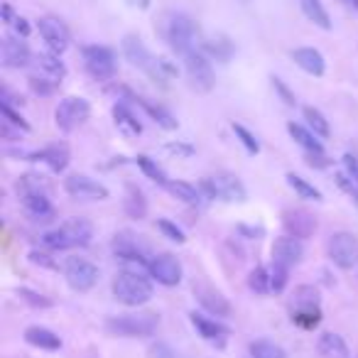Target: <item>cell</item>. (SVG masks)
Instances as JSON below:
<instances>
[{
  "label": "cell",
  "instance_id": "cell-53",
  "mask_svg": "<svg viewBox=\"0 0 358 358\" xmlns=\"http://www.w3.org/2000/svg\"><path fill=\"white\" fill-rule=\"evenodd\" d=\"M30 260L35 265H47V268H55V263H52V260L47 258L45 253H37V250H32V253H30Z\"/></svg>",
  "mask_w": 358,
  "mask_h": 358
},
{
  "label": "cell",
  "instance_id": "cell-34",
  "mask_svg": "<svg viewBox=\"0 0 358 358\" xmlns=\"http://www.w3.org/2000/svg\"><path fill=\"white\" fill-rule=\"evenodd\" d=\"M138 103L143 106L145 110H148V115L155 120V123L159 125V128H164V130H177V118H174L172 113H169L167 108H162V106H152V103H148V101H143V99H138Z\"/></svg>",
  "mask_w": 358,
  "mask_h": 358
},
{
  "label": "cell",
  "instance_id": "cell-44",
  "mask_svg": "<svg viewBox=\"0 0 358 358\" xmlns=\"http://www.w3.org/2000/svg\"><path fill=\"white\" fill-rule=\"evenodd\" d=\"M287 275H289V268L273 263V268H270V287H273V292H282L285 285H287Z\"/></svg>",
  "mask_w": 358,
  "mask_h": 358
},
{
  "label": "cell",
  "instance_id": "cell-5",
  "mask_svg": "<svg viewBox=\"0 0 358 358\" xmlns=\"http://www.w3.org/2000/svg\"><path fill=\"white\" fill-rule=\"evenodd\" d=\"M120 50H123V57L135 66L140 69L143 74H148L155 84H167V71H164V64L162 59H155L150 55V50L145 47V42L140 40L138 35H125L123 42H120Z\"/></svg>",
  "mask_w": 358,
  "mask_h": 358
},
{
  "label": "cell",
  "instance_id": "cell-55",
  "mask_svg": "<svg viewBox=\"0 0 358 358\" xmlns=\"http://www.w3.org/2000/svg\"><path fill=\"white\" fill-rule=\"evenodd\" d=\"M3 20L10 22V25L17 20V17H13V8H10V6H3Z\"/></svg>",
  "mask_w": 358,
  "mask_h": 358
},
{
  "label": "cell",
  "instance_id": "cell-42",
  "mask_svg": "<svg viewBox=\"0 0 358 358\" xmlns=\"http://www.w3.org/2000/svg\"><path fill=\"white\" fill-rule=\"evenodd\" d=\"M17 297H20L25 304H30V307H35V309H50L52 304H55L50 297H45V294L35 292V289H27V287L17 289Z\"/></svg>",
  "mask_w": 358,
  "mask_h": 358
},
{
  "label": "cell",
  "instance_id": "cell-18",
  "mask_svg": "<svg viewBox=\"0 0 358 358\" xmlns=\"http://www.w3.org/2000/svg\"><path fill=\"white\" fill-rule=\"evenodd\" d=\"M69 159H71V152L64 143H52L47 148H42L40 152H30V162H45L52 172H64L69 167Z\"/></svg>",
  "mask_w": 358,
  "mask_h": 358
},
{
  "label": "cell",
  "instance_id": "cell-33",
  "mask_svg": "<svg viewBox=\"0 0 358 358\" xmlns=\"http://www.w3.org/2000/svg\"><path fill=\"white\" fill-rule=\"evenodd\" d=\"M302 115H304V120H307V128L314 130L319 138H329V135H331V125H329L327 115H324L319 108H314V106H307V108L302 110Z\"/></svg>",
  "mask_w": 358,
  "mask_h": 358
},
{
  "label": "cell",
  "instance_id": "cell-27",
  "mask_svg": "<svg viewBox=\"0 0 358 358\" xmlns=\"http://www.w3.org/2000/svg\"><path fill=\"white\" fill-rule=\"evenodd\" d=\"M287 133L292 135L294 143L302 145L304 152H324L322 140H319V135L314 133V130L304 128V125H299V123H287Z\"/></svg>",
  "mask_w": 358,
  "mask_h": 358
},
{
  "label": "cell",
  "instance_id": "cell-14",
  "mask_svg": "<svg viewBox=\"0 0 358 358\" xmlns=\"http://www.w3.org/2000/svg\"><path fill=\"white\" fill-rule=\"evenodd\" d=\"M37 30H40V37L45 40V45L50 47V52H55V55L66 52V47H69V42H71V35L62 20H57V17H52V15L40 17V20H37Z\"/></svg>",
  "mask_w": 358,
  "mask_h": 358
},
{
  "label": "cell",
  "instance_id": "cell-31",
  "mask_svg": "<svg viewBox=\"0 0 358 358\" xmlns=\"http://www.w3.org/2000/svg\"><path fill=\"white\" fill-rule=\"evenodd\" d=\"M322 294L314 285H299L292 294V309H319Z\"/></svg>",
  "mask_w": 358,
  "mask_h": 358
},
{
  "label": "cell",
  "instance_id": "cell-1",
  "mask_svg": "<svg viewBox=\"0 0 358 358\" xmlns=\"http://www.w3.org/2000/svg\"><path fill=\"white\" fill-rule=\"evenodd\" d=\"M94 238V226L86 219H69L55 231H47L42 236V243L52 250H71V248H86Z\"/></svg>",
  "mask_w": 358,
  "mask_h": 358
},
{
  "label": "cell",
  "instance_id": "cell-49",
  "mask_svg": "<svg viewBox=\"0 0 358 358\" xmlns=\"http://www.w3.org/2000/svg\"><path fill=\"white\" fill-rule=\"evenodd\" d=\"M150 353H152V358H182L169 343H155Z\"/></svg>",
  "mask_w": 358,
  "mask_h": 358
},
{
  "label": "cell",
  "instance_id": "cell-57",
  "mask_svg": "<svg viewBox=\"0 0 358 358\" xmlns=\"http://www.w3.org/2000/svg\"><path fill=\"white\" fill-rule=\"evenodd\" d=\"M346 3H348V8H353V10L358 13V0H346Z\"/></svg>",
  "mask_w": 358,
  "mask_h": 358
},
{
  "label": "cell",
  "instance_id": "cell-54",
  "mask_svg": "<svg viewBox=\"0 0 358 358\" xmlns=\"http://www.w3.org/2000/svg\"><path fill=\"white\" fill-rule=\"evenodd\" d=\"M238 234L241 236H248V238H260L265 231L263 229H253V226H238Z\"/></svg>",
  "mask_w": 358,
  "mask_h": 358
},
{
  "label": "cell",
  "instance_id": "cell-16",
  "mask_svg": "<svg viewBox=\"0 0 358 358\" xmlns=\"http://www.w3.org/2000/svg\"><path fill=\"white\" fill-rule=\"evenodd\" d=\"M282 226L287 231V236L292 238H312L317 234V219L314 214H309L307 209H285L282 211Z\"/></svg>",
  "mask_w": 358,
  "mask_h": 358
},
{
  "label": "cell",
  "instance_id": "cell-17",
  "mask_svg": "<svg viewBox=\"0 0 358 358\" xmlns=\"http://www.w3.org/2000/svg\"><path fill=\"white\" fill-rule=\"evenodd\" d=\"M304 258V245L299 238H292V236H280L273 243V263L285 265V268H294L299 265Z\"/></svg>",
  "mask_w": 358,
  "mask_h": 358
},
{
  "label": "cell",
  "instance_id": "cell-32",
  "mask_svg": "<svg viewBox=\"0 0 358 358\" xmlns=\"http://www.w3.org/2000/svg\"><path fill=\"white\" fill-rule=\"evenodd\" d=\"M164 189H167L174 199L182 201V204L194 206V204H199V201H201L199 189H196L194 185H189V182H179V179H177V182H172V179H169V185L164 187Z\"/></svg>",
  "mask_w": 358,
  "mask_h": 358
},
{
  "label": "cell",
  "instance_id": "cell-46",
  "mask_svg": "<svg viewBox=\"0 0 358 358\" xmlns=\"http://www.w3.org/2000/svg\"><path fill=\"white\" fill-rule=\"evenodd\" d=\"M0 108H3V118L8 120L10 125H15L17 130H22V133H30V123H27L25 118H22L17 110H13L10 106H6V103H0Z\"/></svg>",
  "mask_w": 358,
  "mask_h": 358
},
{
  "label": "cell",
  "instance_id": "cell-43",
  "mask_svg": "<svg viewBox=\"0 0 358 358\" xmlns=\"http://www.w3.org/2000/svg\"><path fill=\"white\" fill-rule=\"evenodd\" d=\"M234 133H236V138L241 140V145H243V148L248 150V155H258L260 152V143L255 140V135L250 133L248 128H243V125L234 123Z\"/></svg>",
  "mask_w": 358,
  "mask_h": 358
},
{
  "label": "cell",
  "instance_id": "cell-56",
  "mask_svg": "<svg viewBox=\"0 0 358 358\" xmlns=\"http://www.w3.org/2000/svg\"><path fill=\"white\" fill-rule=\"evenodd\" d=\"M133 8H140V10H148L150 8V0H128Z\"/></svg>",
  "mask_w": 358,
  "mask_h": 358
},
{
  "label": "cell",
  "instance_id": "cell-7",
  "mask_svg": "<svg viewBox=\"0 0 358 358\" xmlns=\"http://www.w3.org/2000/svg\"><path fill=\"white\" fill-rule=\"evenodd\" d=\"M91 118V103L81 96H66L55 108V125L62 133H71Z\"/></svg>",
  "mask_w": 358,
  "mask_h": 358
},
{
  "label": "cell",
  "instance_id": "cell-12",
  "mask_svg": "<svg viewBox=\"0 0 358 358\" xmlns=\"http://www.w3.org/2000/svg\"><path fill=\"white\" fill-rule=\"evenodd\" d=\"M64 189L69 196L84 199V201H103L110 196L108 187L101 185L99 179H91L89 174H71V177H66Z\"/></svg>",
  "mask_w": 358,
  "mask_h": 358
},
{
  "label": "cell",
  "instance_id": "cell-8",
  "mask_svg": "<svg viewBox=\"0 0 358 358\" xmlns=\"http://www.w3.org/2000/svg\"><path fill=\"white\" fill-rule=\"evenodd\" d=\"M327 255L336 268L353 270L358 265V238L348 231H336L327 241Z\"/></svg>",
  "mask_w": 358,
  "mask_h": 358
},
{
  "label": "cell",
  "instance_id": "cell-41",
  "mask_svg": "<svg viewBox=\"0 0 358 358\" xmlns=\"http://www.w3.org/2000/svg\"><path fill=\"white\" fill-rule=\"evenodd\" d=\"M27 84H30L32 94H37V96H52L57 89H59L62 81L47 79V76H40V74H32L30 79H27Z\"/></svg>",
  "mask_w": 358,
  "mask_h": 358
},
{
  "label": "cell",
  "instance_id": "cell-58",
  "mask_svg": "<svg viewBox=\"0 0 358 358\" xmlns=\"http://www.w3.org/2000/svg\"><path fill=\"white\" fill-rule=\"evenodd\" d=\"M351 196H353V201H356V204H358V189H356V192H353V194H351Z\"/></svg>",
  "mask_w": 358,
  "mask_h": 358
},
{
  "label": "cell",
  "instance_id": "cell-39",
  "mask_svg": "<svg viewBox=\"0 0 358 358\" xmlns=\"http://www.w3.org/2000/svg\"><path fill=\"white\" fill-rule=\"evenodd\" d=\"M250 358H287V351L273 341H253L250 343Z\"/></svg>",
  "mask_w": 358,
  "mask_h": 358
},
{
  "label": "cell",
  "instance_id": "cell-38",
  "mask_svg": "<svg viewBox=\"0 0 358 358\" xmlns=\"http://www.w3.org/2000/svg\"><path fill=\"white\" fill-rule=\"evenodd\" d=\"M248 287L253 289L255 294H268V292H273V287H270V270L263 268V265H258V268L250 270V275H248Z\"/></svg>",
  "mask_w": 358,
  "mask_h": 358
},
{
  "label": "cell",
  "instance_id": "cell-3",
  "mask_svg": "<svg viewBox=\"0 0 358 358\" xmlns=\"http://www.w3.org/2000/svg\"><path fill=\"white\" fill-rule=\"evenodd\" d=\"M159 314L155 312H135V314H118V317L106 319V331L113 336L125 338H145L157 334Z\"/></svg>",
  "mask_w": 358,
  "mask_h": 358
},
{
  "label": "cell",
  "instance_id": "cell-6",
  "mask_svg": "<svg viewBox=\"0 0 358 358\" xmlns=\"http://www.w3.org/2000/svg\"><path fill=\"white\" fill-rule=\"evenodd\" d=\"M201 189L209 199H221L226 204H243L248 199V192H245L243 182H241L236 174H229V172H221L216 177H209V179H201Z\"/></svg>",
  "mask_w": 358,
  "mask_h": 358
},
{
  "label": "cell",
  "instance_id": "cell-50",
  "mask_svg": "<svg viewBox=\"0 0 358 358\" xmlns=\"http://www.w3.org/2000/svg\"><path fill=\"white\" fill-rule=\"evenodd\" d=\"M343 167H346V174L353 179V182H358V157L356 155H351V152H346L343 155Z\"/></svg>",
  "mask_w": 358,
  "mask_h": 358
},
{
  "label": "cell",
  "instance_id": "cell-19",
  "mask_svg": "<svg viewBox=\"0 0 358 358\" xmlns=\"http://www.w3.org/2000/svg\"><path fill=\"white\" fill-rule=\"evenodd\" d=\"M194 292H196L199 304L209 314H214V317H231V312H234V309H231V302L219 292V289H214L211 285H199V287H194Z\"/></svg>",
  "mask_w": 358,
  "mask_h": 358
},
{
  "label": "cell",
  "instance_id": "cell-20",
  "mask_svg": "<svg viewBox=\"0 0 358 358\" xmlns=\"http://www.w3.org/2000/svg\"><path fill=\"white\" fill-rule=\"evenodd\" d=\"M22 199V209L37 224H47V221L55 219V204L50 201V194H30V196H20Z\"/></svg>",
  "mask_w": 358,
  "mask_h": 358
},
{
  "label": "cell",
  "instance_id": "cell-21",
  "mask_svg": "<svg viewBox=\"0 0 358 358\" xmlns=\"http://www.w3.org/2000/svg\"><path fill=\"white\" fill-rule=\"evenodd\" d=\"M292 62L299 66L302 71L312 76H324L327 71V62H324V55L314 47H299V50H292Z\"/></svg>",
  "mask_w": 358,
  "mask_h": 358
},
{
  "label": "cell",
  "instance_id": "cell-36",
  "mask_svg": "<svg viewBox=\"0 0 358 358\" xmlns=\"http://www.w3.org/2000/svg\"><path fill=\"white\" fill-rule=\"evenodd\" d=\"M135 164L143 169L145 177H150L152 182H157L159 187H167L169 185V177L164 174V169L159 167V164L155 162L152 157H148V155H138V157H135Z\"/></svg>",
  "mask_w": 358,
  "mask_h": 358
},
{
  "label": "cell",
  "instance_id": "cell-37",
  "mask_svg": "<svg viewBox=\"0 0 358 358\" xmlns=\"http://www.w3.org/2000/svg\"><path fill=\"white\" fill-rule=\"evenodd\" d=\"M204 55L206 57H214L216 62L226 64V62L234 57V45H231L226 37H219V40H209V42H204Z\"/></svg>",
  "mask_w": 358,
  "mask_h": 358
},
{
  "label": "cell",
  "instance_id": "cell-29",
  "mask_svg": "<svg viewBox=\"0 0 358 358\" xmlns=\"http://www.w3.org/2000/svg\"><path fill=\"white\" fill-rule=\"evenodd\" d=\"M299 8L309 22H314L322 30H331V17H329L327 8L322 6V0H299Z\"/></svg>",
  "mask_w": 358,
  "mask_h": 358
},
{
  "label": "cell",
  "instance_id": "cell-2",
  "mask_svg": "<svg viewBox=\"0 0 358 358\" xmlns=\"http://www.w3.org/2000/svg\"><path fill=\"white\" fill-rule=\"evenodd\" d=\"M113 297L125 307H143L152 299V282L143 273L133 270H120L113 280Z\"/></svg>",
  "mask_w": 358,
  "mask_h": 358
},
{
  "label": "cell",
  "instance_id": "cell-25",
  "mask_svg": "<svg viewBox=\"0 0 358 358\" xmlns=\"http://www.w3.org/2000/svg\"><path fill=\"white\" fill-rule=\"evenodd\" d=\"M35 66H37V71H40V76H47V79L62 81L66 76L64 62H62L59 55H55V52H45V55H37L35 57Z\"/></svg>",
  "mask_w": 358,
  "mask_h": 358
},
{
  "label": "cell",
  "instance_id": "cell-47",
  "mask_svg": "<svg viewBox=\"0 0 358 358\" xmlns=\"http://www.w3.org/2000/svg\"><path fill=\"white\" fill-rule=\"evenodd\" d=\"M270 81H273V89L280 94V99L285 101V106H294V103H297V99H294V94L287 89V84H285L282 79H278V76H273V79H270Z\"/></svg>",
  "mask_w": 358,
  "mask_h": 358
},
{
  "label": "cell",
  "instance_id": "cell-35",
  "mask_svg": "<svg viewBox=\"0 0 358 358\" xmlns=\"http://www.w3.org/2000/svg\"><path fill=\"white\" fill-rule=\"evenodd\" d=\"M287 185L292 187L294 194H299V196H302V199H309V201H324L322 192H319L314 185H309L307 179L299 177V174L289 172V174H287Z\"/></svg>",
  "mask_w": 358,
  "mask_h": 358
},
{
  "label": "cell",
  "instance_id": "cell-26",
  "mask_svg": "<svg viewBox=\"0 0 358 358\" xmlns=\"http://www.w3.org/2000/svg\"><path fill=\"white\" fill-rule=\"evenodd\" d=\"M123 211L135 221H140V219H145V216H148V199H145V194L135 185L125 187Z\"/></svg>",
  "mask_w": 358,
  "mask_h": 358
},
{
  "label": "cell",
  "instance_id": "cell-10",
  "mask_svg": "<svg viewBox=\"0 0 358 358\" xmlns=\"http://www.w3.org/2000/svg\"><path fill=\"white\" fill-rule=\"evenodd\" d=\"M84 66L96 81H108L115 76V55L103 45H89L81 50Z\"/></svg>",
  "mask_w": 358,
  "mask_h": 358
},
{
  "label": "cell",
  "instance_id": "cell-51",
  "mask_svg": "<svg viewBox=\"0 0 358 358\" xmlns=\"http://www.w3.org/2000/svg\"><path fill=\"white\" fill-rule=\"evenodd\" d=\"M167 152L182 155V157H192V155H194V148H192V145H182V143H169Z\"/></svg>",
  "mask_w": 358,
  "mask_h": 358
},
{
  "label": "cell",
  "instance_id": "cell-40",
  "mask_svg": "<svg viewBox=\"0 0 358 358\" xmlns=\"http://www.w3.org/2000/svg\"><path fill=\"white\" fill-rule=\"evenodd\" d=\"M322 322V309H292V324H297L299 329H312L319 327Z\"/></svg>",
  "mask_w": 358,
  "mask_h": 358
},
{
  "label": "cell",
  "instance_id": "cell-28",
  "mask_svg": "<svg viewBox=\"0 0 358 358\" xmlns=\"http://www.w3.org/2000/svg\"><path fill=\"white\" fill-rule=\"evenodd\" d=\"M113 120H115V125H118L120 133H125L128 138H138V135L143 133V125H140V120L135 118L133 110H130L128 106L115 103L113 106Z\"/></svg>",
  "mask_w": 358,
  "mask_h": 358
},
{
  "label": "cell",
  "instance_id": "cell-45",
  "mask_svg": "<svg viewBox=\"0 0 358 358\" xmlns=\"http://www.w3.org/2000/svg\"><path fill=\"white\" fill-rule=\"evenodd\" d=\"M157 229L162 231V234L167 236L169 241H174V243H185V241H187L185 231L179 229L177 224H172L169 219H157Z\"/></svg>",
  "mask_w": 358,
  "mask_h": 358
},
{
  "label": "cell",
  "instance_id": "cell-30",
  "mask_svg": "<svg viewBox=\"0 0 358 358\" xmlns=\"http://www.w3.org/2000/svg\"><path fill=\"white\" fill-rule=\"evenodd\" d=\"M15 189L20 196H30V194H50V185L42 174H22L17 177Z\"/></svg>",
  "mask_w": 358,
  "mask_h": 358
},
{
  "label": "cell",
  "instance_id": "cell-15",
  "mask_svg": "<svg viewBox=\"0 0 358 358\" xmlns=\"http://www.w3.org/2000/svg\"><path fill=\"white\" fill-rule=\"evenodd\" d=\"M0 59H3L6 69H25L32 62V52L27 47L25 37H3V42H0Z\"/></svg>",
  "mask_w": 358,
  "mask_h": 358
},
{
  "label": "cell",
  "instance_id": "cell-13",
  "mask_svg": "<svg viewBox=\"0 0 358 358\" xmlns=\"http://www.w3.org/2000/svg\"><path fill=\"white\" fill-rule=\"evenodd\" d=\"M150 278L157 280L164 287H177L182 282V263L172 253H159L150 258Z\"/></svg>",
  "mask_w": 358,
  "mask_h": 358
},
{
  "label": "cell",
  "instance_id": "cell-9",
  "mask_svg": "<svg viewBox=\"0 0 358 358\" xmlns=\"http://www.w3.org/2000/svg\"><path fill=\"white\" fill-rule=\"evenodd\" d=\"M185 71H187V79H189L192 89H196L199 94H209V91L214 89L216 74H214V66H211V59L204 52H192V55H187Z\"/></svg>",
  "mask_w": 358,
  "mask_h": 358
},
{
  "label": "cell",
  "instance_id": "cell-22",
  "mask_svg": "<svg viewBox=\"0 0 358 358\" xmlns=\"http://www.w3.org/2000/svg\"><path fill=\"white\" fill-rule=\"evenodd\" d=\"M189 322H192V327L199 331V336L206 338V341H221V338H226L231 334L229 327H224L221 322L204 317V314H199V312H192L189 314Z\"/></svg>",
  "mask_w": 358,
  "mask_h": 358
},
{
  "label": "cell",
  "instance_id": "cell-11",
  "mask_svg": "<svg viewBox=\"0 0 358 358\" xmlns=\"http://www.w3.org/2000/svg\"><path fill=\"white\" fill-rule=\"evenodd\" d=\"M99 268L86 258H69L64 263V280L74 292H89L99 282Z\"/></svg>",
  "mask_w": 358,
  "mask_h": 358
},
{
  "label": "cell",
  "instance_id": "cell-4",
  "mask_svg": "<svg viewBox=\"0 0 358 358\" xmlns=\"http://www.w3.org/2000/svg\"><path fill=\"white\" fill-rule=\"evenodd\" d=\"M199 25L192 20L185 13H172L167 15V22H164V37H167L169 47H172L177 55L187 57L192 52H196V45H199Z\"/></svg>",
  "mask_w": 358,
  "mask_h": 358
},
{
  "label": "cell",
  "instance_id": "cell-24",
  "mask_svg": "<svg viewBox=\"0 0 358 358\" xmlns=\"http://www.w3.org/2000/svg\"><path fill=\"white\" fill-rule=\"evenodd\" d=\"M25 341L35 348H42V351H59L62 348V338L45 327H27Z\"/></svg>",
  "mask_w": 358,
  "mask_h": 358
},
{
  "label": "cell",
  "instance_id": "cell-23",
  "mask_svg": "<svg viewBox=\"0 0 358 358\" xmlns=\"http://www.w3.org/2000/svg\"><path fill=\"white\" fill-rule=\"evenodd\" d=\"M317 351H319V356H324V358H351L348 343L343 341V336H338V334H334V331H327L319 336Z\"/></svg>",
  "mask_w": 358,
  "mask_h": 358
},
{
  "label": "cell",
  "instance_id": "cell-52",
  "mask_svg": "<svg viewBox=\"0 0 358 358\" xmlns=\"http://www.w3.org/2000/svg\"><path fill=\"white\" fill-rule=\"evenodd\" d=\"M13 27H15L17 37H27V35H30V25H27L25 17H17V20L13 22Z\"/></svg>",
  "mask_w": 358,
  "mask_h": 358
},
{
  "label": "cell",
  "instance_id": "cell-59",
  "mask_svg": "<svg viewBox=\"0 0 358 358\" xmlns=\"http://www.w3.org/2000/svg\"><path fill=\"white\" fill-rule=\"evenodd\" d=\"M353 155H356V157H358V143H356V148H353Z\"/></svg>",
  "mask_w": 358,
  "mask_h": 358
},
{
  "label": "cell",
  "instance_id": "cell-48",
  "mask_svg": "<svg viewBox=\"0 0 358 358\" xmlns=\"http://www.w3.org/2000/svg\"><path fill=\"white\" fill-rule=\"evenodd\" d=\"M304 162H307L309 167H314V169H327V167H331V159H329L324 152H304Z\"/></svg>",
  "mask_w": 358,
  "mask_h": 358
}]
</instances>
